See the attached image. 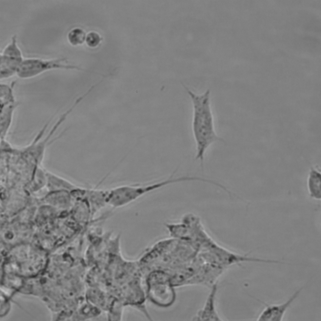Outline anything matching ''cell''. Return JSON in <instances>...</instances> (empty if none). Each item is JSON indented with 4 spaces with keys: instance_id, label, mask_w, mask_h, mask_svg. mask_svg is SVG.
I'll use <instances>...</instances> for the list:
<instances>
[{
    "instance_id": "cell-1",
    "label": "cell",
    "mask_w": 321,
    "mask_h": 321,
    "mask_svg": "<svg viewBox=\"0 0 321 321\" xmlns=\"http://www.w3.org/2000/svg\"><path fill=\"white\" fill-rule=\"evenodd\" d=\"M183 86L190 96L193 108L192 129L196 144L195 158L203 166L205 152L209 147L217 141H224L217 135L214 128L211 107L209 89L197 94L185 85Z\"/></svg>"
},
{
    "instance_id": "cell-2",
    "label": "cell",
    "mask_w": 321,
    "mask_h": 321,
    "mask_svg": "<svg viewBox=\"0 0 321 321\" xmlns=\"http://www.w3.org/2000/svg\"><path fill=\"white\" fill-rule=\"evenodd\" d=\"M63 58L45 59L38 57L24 59L18 68L16 74L19 78L27 79L36 76L48 70L56 69H74L77 67L66 65Z\"/></svg>"
},
{
    "instance_id": "cell-3",
    "label": "cell",
    "mask_w": 321,
    "mask_h": 321,
    "mask_svg": "<svg viewBox=\"0 0 321 321\" xmlns=\"http://www.w3.org/2000/svg\"><path fill=\"white\" fill-rule=\"evenodd\" d=\"M203 257L206 262L215 264L226 268L245 262L268 263L269 260L241 255L214 245L204 253Z\"/></svg>"
},
{
    "instance_id": "cell-4",
    "label": "cell",
    "mask_w": 321,
    "mask_h": 321,
    "mask_svg": "<svg viewBox=\"0 0 321 321\" xmlns=\"http://www.w3.org/2000/svg\"><path fill=\"white\" fill-rule=\"evenodd\" d=\"M24 59L18 44L17 35L13 34L10 41L0 53V79L8 78L16 74Z\"/></svg>"
},
{
    "instance_id": "cell-5",
    "label": "cell",
    "mask_w": 321,
    "mask_h": 321,
    "mask_svg": "<svg viewBox=\"0 0 321 321\" xmlns=\"http://www.w3.org/2000/svg\"><path fill=\"white\" fill-rule=\"evenodd\" d=\"M149 294L155 303L162 306L170 304L174 298V293L168 279L163 273H154L149 280Z\"/></svg>"
},
{
    "instance_id": "cell-6",
    "label": "cell",
    "mask_w": 321,
    "mask_h": 321,
    "mask_svg": "<svg viewBox=\"0 0 321 321\" xmlns=\"http://www.w3.org/2000/svg\"><path fill=\"white\" fill-rule=\"evenodd\" d=\"M303 288L302 287L295 292L285 302L278 304H269L258 299L256 300L263 304L265 308L258 318V321H281L288 308L297 298Z\"/></svg>"
},
{
    "instance_id": "cell-7",
    "label": "cell",
    "mask_w": 321,
    "mask_h": 321,
    "mask_svg": "<svg viewBox=\"0 0 321 321\" xmlns=\"http://www.w3.org/2000/svg\"><path fill=\"white\" fill-rule=\"evenodd\" d=\"M226 268L215 264L204 262L194 275V283L211 287L218 282V279Z\"/></svg>"
},
{
    "instance_id": "cell-8",
    "label": "cell",
    "mask_w": 321,
    "mask_h": 321,
    "mask_svg": "<svg viewBox=\"0 0 321 321\" xmlns=\"http://www.w3.org/2000/svg\"><path fill=\"white\" fill-rule=\"evenodd\" d=\"M218 291V282L211 287L203 307L197 312L194 320L204 321H222L217 310L216 298Z\"/></svg>"
},
{
    "instance_id": "cell-9",
    "label": "cell",
    "mask_w": 321,
    "mask_h": 321,
    "mask_svg": "<svg viewBox=\"0 0 321 321\" xmlns=\"http://www.w3.org/2000/svg\"><path fill=\"white\" fill-rule=\"evenodd\" d=\"M14 102L1 104V133L3 137L6 134L11 124L15 107Z\"/></svg>"
},
{
    "instance_id": "cell-10",
    "label": "cell",
    "mask_w": 321,
    "mask_h": 321,
    "mask_svg": "<svg viewBox=\"0 0 321 321\" xmlns=\"http://www.w3.org/2000/svg\"><path fill=\"white\" fill-rule=\"evenodd\" d=\"M320 174L315 171H312L310 173L309 181V187L311 195L317 199L321 197Z\"/></svg>"
},
{
    "instance_id": "cell-11",
    "label": "cell",
    "mask_w": 321,
    "mask_h": 321,
    "mask_svg": "<svg viewBox=\"0 0 321 321\" xmlns=\"http://www.w3.org/2000/svg\"><path fill=\"white\" fill-rule=\"evenodd\" d=\"M67 37L69 42L71 45H76L84 42L85 38V34L82 29L75 28L68 33Z\"/></svg>"
},
{
    "instance_id": "cell-12",
    "label": "cell",
    "mask_w": 321,
    "mask_h": 321,
    "mask_svg": "<svg viewBox=\"0 0 321 321\" xmlns=\"http://www.w3.org/2000/svg\"><path fill=\"white\" fill-rule=\"evenodd\" d=\"M101 40L99 35L95 32H91L87 36L86 41L87 45L91 47H95L99 43Z\"/></svg>"
},
{
    "instance_id": "cell-13",
    "label": "cell",
    "mask_w": 321,
    "mask_h": 321,
    "mask_svg": "<svg viewBox=\"0 0 321 321\" xmlns=\"http://www.w3.org/2000/svg\"><path fill=\"white\" fill-rule=\"evenodd\" d=\"M1 289H2V291L7 295H9L11 293V291L10 290L5 287H3L2 288H1Z\"/></svg>"
}]
</instances>
